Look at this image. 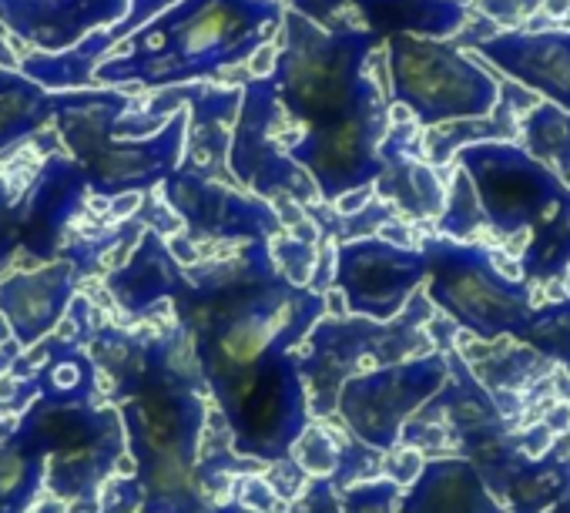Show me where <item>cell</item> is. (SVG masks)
<instances>
[{
  "instance_id": "1",
  "label": "cell",
  "mask_w": 570,
  "mask_h": 513,
  "mask_svg": "<svg viewBox=\"0 0 570 513\" xmlns=\"http://www.w3.org/2000/svg\"><path fill=\"white\" fill-rule=\"evenodd\" d=\"M88 356L108 376V403L121 416L135 463L131 476L101 486V513H205L208 386L188 333L171 323L168 333L138 336L98 319Z\"/></svg>"
},
{
  "instance_id": "2",
  "label": "cell",
  "mask_w": 570,
  "mask_h": 513,
  "mask_svg": "<svg viewBox=\"0 0 570 513\" xmlns=\"http://www.w3.org/2000/svg\"><path fill=\"white\" fill-rule=\"evenodd\" d=\"M282 0H178L95 71V88L165 91L222 81L282 31Z\"/></svg>"
},
{
  "instance_id": "3",
  "label": "cell",
  "mask_w": 570,
  "mask_h": 513,
  "mask_svg": "<svg viewBox=\"0 0 570 513\" xmlns=\"http://www.w3.org/2000/svg\"><path fill=\"white\" fill-rule=\"evenodd\" d=\"M282 45L272 61L275 98L293 125V135L336 125L360 108L386 98V85L373 75V51L383 38L363 28L323 31L306 18L282 14Z\"/></svg>"
},
{
  "instance_id": "4",
  "label": "cell",
  "mask_w": 570,
  "mask_h": 513,
  "mask_svg": "<svg viewBox=\"0 0 570 513\" xmlns=\"http://www.w3.org/2000/svg\"><path fill=\"white\" fill-rule=\"evenodd\" d=\"M131 108L135 98L121 88L65 91L55 98V135L85 168L95 198L111 201L118 195H151L181 165L188 105L148 138H115L111 125Z\"/></svg>"
},
{
  "instance_id": "5",
  "label": "cell",
  "mask_w": 570,
  "mask_h": 513,
  "mask_svg": "<svg viewBox=\"0 0 570 513\" xmlns=\"http://www.w3.org/2000/svg\"><path fill=\"white\" fill-rule=\"evenodd\" d=\"M18 420L48 450L45 490L75 513H101V486L128 453L118 410L111 403L35 399Z\"/></svg>"
},
{
  "instance_id": "6",
  "label": "cell",
  "mask_w": 570,
  "mask_h": 513,
  "mask_svg": "<svg viewBox=\"0 0 570 513\" xmlns=\"http://www.w3.org/2000/svg\"><path fill=\"white\" fill-rule=\"evenodd\" d=\"M423 319V299H413L410 313H400L390 323H376L366 316L320 319L303 339V349H293L296 369L309 393V416H333L336 396L346 379L406 363L403 356L420 343Z\"/></svg>"
},
{
  "instance_id": "7",
  "label": "cell",
  "mask_w": 570,
  "mask_h": 513,
  "mask_svg": "<svg viewBox=\"0 0 570 513\" xmlns=\"http://www.w3.org/2000/svg\"><path fill=\"white\" fill-rule=\"evenodd\" d=\"M212 399L228 430L232 453L262 466L293 460V446L313 423L309 393L293 353L262 359Z\"/></svg>"
},
{
  "instance_id": "8",
  "label": "cell",
  "mask_w": 570,
  "mask_h": 513,
  "mask_svg": "<svg viewBox=\"0 0 570 513\" xmlns=\"http://www.w3.org/2000/svg\"><path fill=\"white\" fill-rule=\"evenodd\" d=\"M296 141L293 125L285 118L272 78L242 81V101L228 141V175L232 181L262 201H296L303 208L320 205L313 178L289 158Z\"/></svg>"
},
{
  "instance_id": "9",
  "label": "cell",
  "mask_w": 570,
  "mask_h": 513,
  "mask_svg": "<svg viewBox=\"0 0 570 513\" xmlns=\"http://www.w3.org/2000/svg\"><path fill=\"white\" fill-rule=\"evenodd\" d=\"M383 48L396 105L406 108L413 121L433 128L453 118H480L493 108V81L460 51L410 34H396Z\"/></svg>"
},
{
  "instance_id": "10",
  "label": "cell",
  "mask_w": 570,
  "mask_h": 513,
  "mask_svg": "<svg viewBox=\"0 0 570 513\" xmlns=\"http://www.w3.org/2000/svg\"><path fill=\"white\" fill-rule=\"evenodd\" d=\"M446 383V359L423 356L410 363H393L343 383L336 396V413L343 416L350 436L370 450H393L403 436V423Z\"/></svg>"
},
{
  "instance_id": "11",
  "label": "cell",
  "mask_w": 570,
  "mask_h": 513,
  "mask_svg": "<svg viewBox=\"0 0 570 513\" xmlns=\"http://www.w3.org/2000/svg\"><path fill=\"white\" fill-rule=\"evenodd\" d=\"M386 131H390V101L380 98L336 125L303 131L289 145V158L313 178L320 201L333 205L343 195L356 188H370L380 178L383 171L380 145Z\"/></svg>"
},
{
  "instance_id": "12",
  "label": "cell",
  "mask_w": 570,
  "mask_h": 513,
  "mask_svg": "<svg viewBox=\"0 0 570 513\" xmlns=\"http://www.w3.org/2000/svg\"><path fill=\"white\" fill-rule=\"evenodd\" d=\"M165 205L175 211L181 221V235L198 248V245H242V241H272L275 235L285 231L278 208L268 201L195 175L188 168H175L165 185H161Z\"/></svg>"
},
{
  "instance_id": "13",
  "label": "cell",
  "mask_w": 570,
  "mask_h": 513,
  "mask_svg": "<svg viewBox=\"0 0 570 513\" xmlns=\"http://www.w3.org/2000/svg\"><path fill=\"white\" fill-rule=\"evenodd\" d=\"M426 276V259L416 248H400L380 235L336 241L333 286L346 309L376 323L396 319Z\"/></svg>"
},
{
  "instance_id": "14",
  "label": "cell",
  "mask_w": 570,
  "mask_h": 513,
  "mask_svg": "<svg viewBox=\"0 0 570 513\" xmlns=\"http://www.w3.org/2000/svg\"><path fill=\"white\" fill-rule=\"evenodd\" d=\"M430 273V299L476 336H497L513 326V293L490 273V259L476 248L430 238L423 245Z\"/></svg>"
},
{
  "instance_id": "15",
  "label": "cell",
  "mask_w": 570,
  "mask_h": 513,
  "mask_svg": "<svg viewBox=\"0 0 570 513\" xmlns=\"http://www.w3.org/2000/svg\"><path fill=\"white\" fill-rule=\"evenodd\" d=\"M91 191L85 168L68 151H51L21 191V251L31 263H58L75 218Z\"/></svg>"
},
{
  "instance_id": "16",
  "label": "cell",
  "mask_w": 570,
  "mask_h": 513,
  "mask_svg": "<svg viewBox=\"0 0 570 513\" xmlns=\"http://www.w3.org/2000/svg\"><path fill=\"white\" fill-rule=\"evenodd\" d=\"M125 14L128 0H0V28L45 55L68 51Z\"/></svg>"
},
{
  "instance_id": "17",
  "label": "cell",
  "mask_w": 570,
  "mask_h": 513,
  "mask_svg": "<svg viewBox=\"0 0 570 513\" xmlns=\"http://www.w3.org/2000/svg\"><path fill=\"white\" fill-rule=\"evenodd\" d=\"M78 286L81 276L65 259L0 279V319L8 323L14 343L21 349H31L41 339L55 336V329L68 316L71 299L78 296Z\"/></svg>"
},
{
  "instance_id": "18",
  "label": "cell",
  "mask_w": 570,
  "mask_h": 513,
  "mask_svg": "<svg viewBox=\"0 0 570 513\" xmlns=\"http://www.w3.org/2000/svg\"><path fill=\"white\" fill-rule=\"evenodd\" d=\"M181 286L185 269L175 263L165 235H158L155 228H145L128 259L118 269L105 273V289L128 319L155 316V309L171 303Z\"/></svg>"
},
{
  "instance_id": "19",
  "label": "cell",
  "mask_w": 570,
  "mask_h": 513,
  "mask_svg": "<svg viewBox=\"0 0 570 513\" xmlns=\"http://www.w3.org/2000/svg\"><path fill=\"white\" fill-rule=\"evenodd\" d=\"M242 101V85L222 88L212 81L188 85V128H185V155L181 168L235 185L228 175V141H232V125L238 115ZM238 188V185H235Z\"/></svg>"
},
{
  "instance_id": "20",
  "label": "cell",
  "mask_w": 570,
  "mask_h": 513,
  "mask_svg": "<svg viewBox=\"0 0 570 513\" xmlns=\"http://www.w3.org/2000/svg\"><path fill=\"white\" fill-rule=\"evenodd\" d=\"M396 513H500L466 460L426 463Z\"/></svg>"
},
{
  "instance_id": "21",
  "label": "cell",
  "mask_w": 570,
  "mask_h": 513,
  "mask_svg": "<svg viewBox=\"0 0 570 513\" xmlns=\"http://www.w3.org/2000/svg\"><path fill=\"white\" fill-rule=\"evenodd\" d=\"M118 48V41L111 38V31H95L85 41H78L68 51L58 55H45V51H31L21 58L18 71L24 78H31L35 85H41L51 95H65V91H88L95 88V71L105 58H111Z\"/></svg>"
},
{
  "instance_id": "22",
  "label": "cell",
  "mask_w": 570,
  "mask_h": 513,
  "mask_svg": "<svg viewBox=\"0 0 570 513\" xmlns=\"http://www.w3.org/2000/svg\"><path fill=\"white\" fill-rule=\"evenodd\" d=\"M48 450L18 420L0 440V513H31L45 490Z\"/></svg>"
},
{
  "instance_id": "23",
  "label": "cell",
  "mask_w": 570,
  "mask_h": 513,
  "mask_svg": "<svg viewBox=\"0 0 570 513\" xmlns=\"http://www.w3.org/2000/svg\"><path fill=\"white\" fill-rule=\"evenodd\" d=\"M55 98L18 68H0V155L48 131L55 121Z\"/></svg>"
},
{
  "instance_id": "24",
  "label": "cell",
  "mask_w": 570,
  "mask_h": 513,
  "mask_svg": "<svg viewBox=\"0 0 570 513\" xmlns=\"http://www.w3.org/2000/svg\"><path fill=\"white\" fill-rule=\"evenodd\" d=\"M268 248H272V259L285 279L293 286H309V279L316 273V259H320L316 241H303L289 231H282L268 241Z\"/></svg>"
},
{
  "instance_id": "25",
  "label": "cell",
  "mask_w": 570,
  "mask_h": 513,
  "mask_svg": "<svg viewBox=\"0 0 570 513\" xmlns=\"http://www.w3.org/2000/svg\"><path fill=\"white\" fill-rule=\"evenodd\" d=\"M21 191L11 178H0V276H4L21 251Z\"/></svg>"
},
{
  "instance_id": "26",
  "label": "cell",
  "mask_w": 570,
  "mask_h": 513,
  "mask_svg": "<svg viewBox=\"0 0 570 513\" xmlns=\"http://www.w3.org/2000/svg\"><path fill=\"white\" fill-rule=\"evenodd\" d=\"M400 483L396 480H363L340 493L343 513H396L400 510Z\"/></svg>"
},
{
  "instance_id": "27",
  "label": "cell",
  "mask_w": 570,
  "mask_h": 513,
  "mask_svg": "<svg viewBox=\"0 0 570 513\" xmlns=\"http://www.w3.org/2000/svg\"><path fill=\"white\" fill-rule=\"evenodd\" d=\"M282 8L306 18L309 24H316L323 31L360 28L353 18V0H282Z\"/></svg>"
},
{
  "instance_id": "28",
  "label": "cell",
  "mask_w": 570,
  "mask_h": 513,
  "mask_svg": "<svg viewBox=\"0 0 570 513\" xmlns=\"http://www.w3.org/2000/svg\"><path fill=\"white\" fill-rule=\"evenodd\" d=\"M293 460H296L306 473H313V476H330V473L336 470L340 446H336L323 430H316V426L309 423L306 433L299 436V443L293 446Z\"/></svg>"
},
{
  "instance_id": "29",
  "label": "cell",
  "mask_w": 570,
  "mask_h": 513,
  "mask_svg": "<svg viewBox=\"0 0 570 513\" xmlns=\"http://www.w3.org/2000/svg\"><path fill=\"white\" fill-rule=\"evenodd\" d=\"M285 513H343L340 510V493L330 483V476H309L303 493L289 503Z\"/></svg>"
},
{
  "instance_id": "30",
  "label": "cell",
  "mask_w": 570,
  "mask_h": 513,
  "mask_svg": "<svg viewBox=\"0 0 570 513\" xmlns=\"http://www.w3.org/2000/svg\"><path fill=\"white\" fill-rule=\"evenodd\" d=\"M178 0H128V14L115 24V28H108L111 31V38L121 45V41H128L135 31H141L148 21H155L158 14H165L168 8H175Z\"/></svg>"
},
{
  "instance_id": "31",
  "label": "cell",
  "mask_w": 570,
  "mask_h": 513,
  "mask_svg": "<svg viewBox=\"0 0 570 513\" xmlns=\"http://www.w3.org/2000/svg\"><path fill=\"white\" fill-rule=\"evenodd\" d=\"M235 500H238L242 506L255 510V513H278V510H289V506H285V503L275 496V490L268 486V480H265L262 473H248V476H242V480H238V493H235Z\"/></svg>"
},
{
  "instance_id": "32",
  "label": "cell",
  "mask_w": 570,
  "mask_h": 513,
  "mask_svg": "<svg viewBox=\"0 0 570 513\" xmlns=\"http://www.w3.org/2000/svg\"><path fill=\"white\" fill-rule=\"evenodd\" d=\"M18 356H21V346L14 343V336H11L8 323L0 319V376L11 373V366L18 363Z\"/></svg>"
},
{
  "instance_id": "33",
  "label": "cell",
  "mask_w": 570,
  "mask_h": 513,
  "mask_svg": "<svg viewBox=\"0 0 570 513\" xmlns=\"http://www.w3.org/2000/svg\"><path fill=\"white\" fill-rule=\"evenodd\" d=\"M373 185L370 188H356V191H350V195H343L340 201H333L336 208H340V215H353V211H360V208H366L370 201H373Z\"/></svg>"
},
{
  "instance_id": "34",
  "label": "cell",
  "mask_w": 570,
  "mask_h": 513,
  "mask_svg": "<svg viewBox=\"0 0 570 513\" xmlns=\"http://www.w3.org/2000/svg\"><path fill=\"white\" fill-rule=\"evenodd\" d=\"M21 58H18V48H14V38L0 28V68H18Z\"/></svg>"
},
{
  "instance_id": "35",
  "label": "cell",
  "mask_w": 570,
  "mask_h": 513,
  "mask_svg": "<svg viewBox=\"0 0 570 513\" xmlns=\"http://www.w3.org/2000/svg\"><path fill=\"white\" fill-rule=\"evenodd\" d=\"M141 198L145 195H118V198H111V215L121 221V218H131V211L141 205Z\"/></svg>"
},
{
  "instance_id": "36",
  "label": "cell",
  "mask_w": 570,
  "mask_h": 513,
  "mask_svg": "<svg viewBox=\"0 0 570 513\" xmlns=\"http://www.w3.org/2000/svg\"><path fill=\"white\" fill-rule=\"evenodd\" d=\"M205 513H255V510H248V506H242L238 500H225V503H212ZM278 513H285V510H278Z\"/></svg>"
},
{
  "instance_id": "37",
  "label": "cell",
  "mask_w": 570,
  "mask_h": 513,
  "mask_svg": "<svg viewBox=\"0 0 570 513\" xmlns=\"http://www.w3.org/2000/svg\"><path fill=\"white\" fill-rule=\"evenodd\" d=\"M14 423H18V420H11V416H4V420H0V440H4V436H8V433L14 430Z\"/></svg>"
},
{
  "instance_id": "38",
  "label": "cell",
  "mask_w": 570,
  "mask_h": 513,
  "mask_svg": "<svg viewBox=\"0 0 570 513\" xmlns=\"http://www.w3.org/2000/svg\"><path fill=\"white\" fill-rule=\"evenodd\" d=\"M567 289H570V273H567Z\"/></svg>"
}]
</instances>
